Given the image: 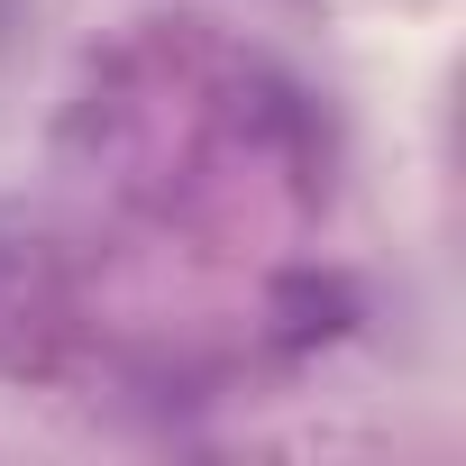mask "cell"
I'll return each mask as SVG.
<instances>
[{"label": "cell", "instance_id": "cell-1", "mask_svg": "<svg viewBox=\"0 0 466 466\" xmlns=\"http://www.w3.org/2000/svg\"><path fill=\"white\" fill-rule=\"evenodd\" d=\"M284 329H293V339H329V329H348V293L320 284V275H293V284H284Z\"/></svg>", "mask_w": 466, "mask_h": 466}]
</instances>
